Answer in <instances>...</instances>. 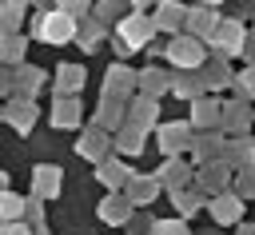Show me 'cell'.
<instances>
[{
	"instance_id": "1",
	"label": "cell",
	"mask_w": 255,
	"mask_h": 235,
	"mask_svg": "<svg viewBox=\"0 0 255 235\" xmlns=\"http://www.w3.org/2000/svg\"><path fill=\"white\" fill-rule=\"evenodd\" d=\"M40 32H44V40H52V44H64V40L72 36V20H68L64 12H52V16L40 24Z\"/></svg>"
},
{
	"instance_id": "2",
	"label": "cell",
	"mask_w": 255,
	"mask_h": 235,
	"mask_svg": "<svg viewBox=\"0 0 255 235\" xmlns=\"http://www.w3.org/2000/svg\"><path fill=\"white\" fill-rule=\"evenodd\" d=\"M0 215H4V219H16V215H20V199L4 191V195H0Z\"/></svg>"
},
{
	"instance_id": "3",
	"label": "cell",
	"mask_w": 255,
	"mask_h": 235,
	"mask_svg": "<svg viewBox=\"0 0 255 235\" xmlns=\"http://www.w3.org/2000/svg\"><path fill=\"white\" fill-rule=\"evenodd\" d=\"M171 56H175V60H179V64H195V60H199V48H195V44H191V48H187V40H183V44H179V48H175V52H171Z\"/></svg>"
},
{
	"instance_id": "4",
	"label": "cell",
	"mask_w": 255,
	"mask_h": 235,
	"mask_svg": "<svg viewBox=\"0 0 255 235\" xmlns=\"http://www.w3.org/2000/svg\"><path fill=\"white\" fill-rule=\"evenodd\" d=\"M215 215H219V219H235V215H239L235 199H219V203H215Z\"/></svg>"
},
{
	"instance_id": "5",
	"label": "cell",
	"mask_w": 255,
	"mask_h": 235,
	"mask_svg": "<svg viewBox=\"0 0 255 235\" xmlns=\"http://www.w3.org/2000/svg\"><path fill=\"white\" fill-rule=\"evenodd\" d=\"M76 119V104H60V112H56V123H72Z\"/></svg>"
},
{
	"instance_id": "6",
	"label": "cell",
	"mask_w": 255,
	"mask_h": 235,
	"mask_svg": "<svg viewBox=\"0 0 255 235\" xmlns=\"http://www.w3.org/2000/svg\"><path fill=\"white\" fill-rule=\"evenodd\" d=\"M155 235H183V223H159Z\"/></svg>"
},
{
	"instance_id": "7",
	"label": "cell",
	"mask_w": 255,
	"mask_h": 235,
	"mask_svg": "<svg viewBox=\"0 0 255 235\" xmlns=\"http://www.w3.org/2000/svg\"><path fill=\"white\" fill-rule=\"evenodd\" d=\"M0 235H28V231H24L20 223H4V227H0Z\"/></svg>"
}]
</instances>
